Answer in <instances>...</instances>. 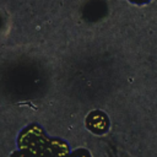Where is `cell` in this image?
<instances>
[{
    "label": "cell",
    "mask_w": 157,
    "mask_h": 157,
    "mask_svg": "<svg viewBox=\"0 0 157 157\" xmlns=\"http://www.w3.org/2000/svg\"><path fill=\"white\" fill-rule=\"evenodd\" d=\"M69 157H90V155H88V152L85 151V150H78V151L74 152L72 155H70Z\"/></svg>",
    "instance_id": "obj_3"
},
{
    "label": "cell",
    "mask_w": 157,
    "mask_h": 157,
    "mask_svg": "<svg viewBox=\"0 0 157 157\" xmlns=\"http://www.w3.org/2000/svg\"><path fill=\"white\" fill-rule=\"evenodd\" d=\"M129 1H131L134 4H146V2H148L151 0H129Z\"/></svg>",
    "instance_id": "obj_5"
},
{
    "label": "cell",
    "mask_w": 157,
    "mask_h": 157,
    "mask_svg": "<svg viewBox=\"0 0 157 157\" xmlns=\"http://www.w3.org/2000/svg\"><path fill=\"white\" fill-rule=\"evenodd\" d=\"M86 126L94 134H103L109 128L108 117L101 110L91 112L86 118Z\"/></svg>",
    "instance_id": "obj_2"
},
{
    "label": "cell",
    "mask_w": 157,
    "mask_h": 157,
    "mask_svg": "<svg viewBox=\"0 0 157 157\" xmlns=\"http://www.w3.org/2000/svg\"><path fill=\"white\" fill-rule=\"evenodd\" d=\"M28 130L22 134V137L20 139V145L25 148H27L33 156L37 157H60L50 148L61 151L66 153V146L64 144H59L58 146L54 145V141L49 142L48 137L39 130L37 126L27 128Z\"/></svg>",
    "instance_id": "obj_1"
},
{
    "label": "cell",
    "mask_w": 157,
    "mask_h": 157,
    "mask_svg": "<svg viewBox=\"0 0 157 157\" xmlns=\"http://www.w3.org/2000/svg\"><path fill=\"white\" fill-rule=\"evenodd\" d=\"M11 157H29L27 153H25V152H22V151H18V152H15V153H12V156Z\"/></svg>",
    "instance_id": "obj_4"
}]
</instances>
